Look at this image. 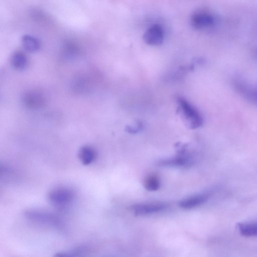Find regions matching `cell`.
I'll use <instances>...</instances> for the list:
<instances>
[{
    "label": "cell",
    "instance_id": "14",
    "mask_svg": "<svg viewBox=\"0 0 257 257\" xmlns=\"http://www.w3.org/2000/svg\"><path fill=\"white\" fill-rule=\"evenodd\" d=\"M91 248L87 245H81L65 251H61L56 253V256H80L82 254L90 251Z\"/></svg>",
    "mask_w": 257,
    "mask_h": 257
},
{
    "label": "cell",
    "instance_id": "9",
    "mask_svg": "<svg viewBox=\"0 0 257 257\" xmlns=\"http://www.w3.org/2000/svg\"><path fill=\"white\" fill-rule=\"evenodd\" d=\"M78 158L83 165H90L96 159V151L89 146H83L78 152Z\"/></svg>",
    "mask_w": 257,
    "mask_h": 257
},
{
    "label": "cell",
    "instance_id": "17",
    "mask_svg": "<svg viewBox=\"0 0 257 257\" xmlns=\"http://www.w3.org/2000/svg\"><path fill=\"white\" fill-rule=\"evenodd\" d=\"M142 126L141 124H137L135 126H127L126 127V131L130 133H136Z\"/></svg>",
    "mask_w": 257,
    "mask_h": 257
},
{
    "label": "cell",
    "instance_id": "12",
    "mask_svg": "<svg viewBox=\"0 0 257 257\" xmlns=\"http://www.w3.org/2000/svg\"><path fill=\"white\" fill-rule=\"evenodd\" d=\"M237 228L239 232L244 236H257V221L239 223L237 224Z\"/></svg>",
    "mask_w": 257,
    "mask_h": 257
},
{
    "label": "cell",
    "instance_id": "6",
    "mask_svg": "<svg viewBox=\"0 0 257 257\" xmlns=\"http://www.w3.org/2000/svg\"><path fill=\"white\" fill-rule=\"evenodd\" d=\"M164 33L162 27L159 25H154L150 27L143 35V40L151 46H159L162 44Z\"/></svg>",
    "mask_w": 257,
    "mask_h": 257
},
{
    "label": "cell",
    "instance_id": "7",
    "mask_svg": "<svg viewBox=\"0 0 257 257\" xmlns=\"http://www.w3.org/2000/svg\"><path fill=\"white\" fill-rule=\"evenodd\" d=\"M166 208V205L160 203H147L138 204L131 207L134 212L140 215L150 214L160 212Z\"/></svg>",
    "mask_w": 257,
    "mask_h": 257
},
{
    "label": "cell",
    "instance_id": "13",
    "mask_svg": "<svg viewBox=\"0 0 257 257\" xmlns=\"http://www.w3.org/2000/svg\"><path fill=\"white\" fill-rule=\"evenodd\" d=\"M12 66L17 70H23L27 65L28 58L26 55L21 51L14 53L11 58Z\"/></svg>",
    "mask_w": 257,
    "mask_h": 257
},
{
    "label": "cell",
    "instance_id": "1",
    "mask_svg": "<svg viewBox=\"0 0 257 257\" xmlns=\"http://www.w3.org/2000/svg\"><path fill=\"white\" fill-rule=\"evenodd\" d=\"M177 102L179 113L188 127L194 130L202 125L203 118L194 106L183 98H177Z\"/></svg>",
    "mask_w": 257,
    "mask_h": 257
},
{
    "label": "cell",
    "instance_id": "10",
    "mask_svg": "<svg viewBox=\"0 0 257 257\" xmlns=\"http://www.w3.org/2000/svg\"><path fill=\"white\" fill-rule=\"evenodd\" d=\"M192 161L188 157L179 156L174 158L160 160L158 162L159 166L163 167H180L191 164Z\"/></svg>",
    "mask_w": 257,
    "mask_h": 257
},
{
    "label": "cell",
    "instance_id": "5",
    "mask_svg": "<svg viewBox=\"0 0 257 257\" xmlns=\"http://www.w3.org/2000/svg\"><path fill=\"white\" fill-rule=\"evenodd\" d=\"M22 101L26 107L30 109H39L47 103V97L42 91L37 90H28L22 97Z\"/></svg>",
    "mask_w": 257,
    "mask_h": 257
},
{
    "label": "cell",
    "instance_id": "16",
    "mask_svg": "<svg viewBox=\"0 0 257 257\" xmlns=\"http://www.w3.org/2000/svg\"><path fill=\"white\" fill-rule=\"evenodd\" d=\"M239 90L245 97L257 103V89L239 86Z\"/></svg>",
    "mask_w": 257,
    "mask_h": 257
},
{
    "label": "cell",
    "instance_id": "2",
    "mask_svg": "<svg viewBox=\"0 0 257 257\" xmlns=\"http://www.w3.org/2000/svg\"><path fill=\"white\" fill-rule=\"evenodd\" d=\"M24 215L29 220L42 225L60 229L63 227L62 220L56 215L38 209H28Z\"/></svg>",
    "mask_w": 257,
    "mask_h": 257
},
{
    "label": "cell",
    "instance_id": "4",
    "mask_svg": "<svg viewBox=\"0 0 257 257\" xmlns=\"http://www.w3.org/2000/svg\"><path fill=\"white\" fill-rule=\"evenodd\" d=\"M216 16L209 11L201 10L194 13L191 16V26L198 30L211 29L217 24Z\"/></svg>",
    "mask_w": 257,
    "mask_h": 257
},
{
    "label": "cell",
    "instance_id": "3",
    "mask_svg": "<svg viewBox=\"0 0 257 257\" xmlns=\"http://www.w3.org/2000/svg\"><path fill=\"white\" fill-rule=\"evenodd\" d=\"M75 198L73 190L66 187H57L51 189L48 194V199L54 206L63 209L71 204Z\"/></svg>",
    "mask_w": 257,
    "mask_h": 257
},
{
    "label": "cell",
    "instance_id": "11",
    "mask_svg": "<svg viewBox=\"0 0 257 257\" xmlns=\"http://www.w3.org/2000/svg\"><path fill=\"white\" fill-rule=\"evenodd\" d=\"M22 44L24 49L30 53L37 51L41 46L40 42L37 38L29 34L23 36Z\"/></svg>",
    "mask_w": 257,
    "mask_h": 257
},
{
    "label": "cell",
    "instance_id": "8",
    "mask_svg": "<svg viewBox=\"0 0 257 257\" xmlns=\"http://www.w3.org/2000/svg\"><path fill=\"white\" fill-rule=\"evenodd\" d=\"M209 197V195L206 193L194 195L180 201L179 206L183 209H192L204 203Z\"/></svg>",
    "mask_w": 257,
    "mask_h": 257
},
{
    "label": "cell",
    "instance_id": "15",
    "mask_svg": "<svg viewBox=\"0 0 257 257\" xmlns=\"http://www.w3.org/2000/svg\"><path fill=\"white\" fill-rule=\"evenodd\" d=\"M160 185L159 178L155 175H150L146 177L144 181V186L149 191H153L157 190Z\"/></svg>",
    "mask_w": 257,
    "mask_h": 257
}]
</instances>
